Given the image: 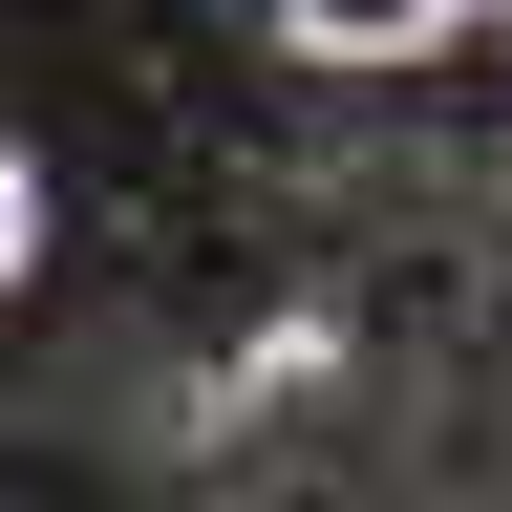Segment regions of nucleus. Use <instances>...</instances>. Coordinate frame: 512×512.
I'll return each instance as SVG.
<instances>
[{
    "label": "nucleus",
    "mask_w": 512,
    "mask_h": 512,
    "mask_svg": "<svg viewBox=\"0 0 512 512\" xmlns=\"http://www.w3.org/2000/svg\"><path fill=\"white\" fill-rule=\"evenodd\" d=\"M278 43H299V64H427V43H448V0H299Z\"/></svg>",
    "instance_id": "nucleus-1"
},
{
    "label": "nucleus",
    "mask_w": 512,
    "mask_h": 512,
    "mask_svg": "<svg viewBox=\"0 0 512 512\" xmlns=\"http://www.w3.org/2000/svg\"><path fill=\"white\" fill-rule=\"evenodd\" d=\"M22 235H43V192H22V150H0V278H22Z\"/></svg>",
    "instance_id": "nucleus-2"
}]
</instances>
